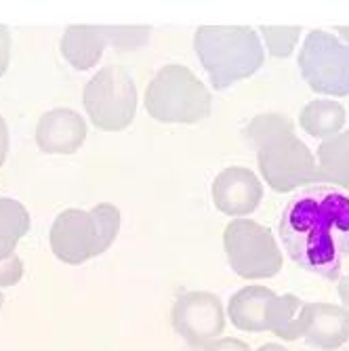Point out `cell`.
<instances>
[{
	"instance_id": "obj_1",
	"label": "cell",
	"mask_w": 349,
	"mask_h": 351,
	"mask_svg": "<svg viewBox=\"0 0 349 351\" xmlns=\"http://www.w3.org/2000/svg\"><path fill=\"white\" fill-rule=\"evenodd\" d=\"M280 240L301 269L335 280L349 259V196L326 185L299 191L282 213Z\"/></svg>"
},
{
	"instance_id": "obj_2",
	"label": "cell",
	"mask_w": 349,
	"mask_h": 351,
	"mask_svg": "<svg viewBox=\"0 0 349 351\" xmlns=\"http://www.w3.org/2000/svg\"><path fill=\"white\" fill-rule=\"evenodd\" d=\"M299 66L313 90L349 95V47L333 34L311 32L303 45Z\"/></svg>"
},
{
	"instance_id": "obj_3",
	"label": "cell",
	"mask_w": 349,
	"mask_h": 351,
	"mask_svg": "<svg viewBox=\"0 0 349 351\" xmlns=\"http://www.w3.org/2000/svg\"><path fill=\"white\" fill-rule=\"evenodd\" d=\"M265 171L269 181L280 189L287 191L293 185L305 183L307 173H311V160L305 147L297 141L280 145L272 158L265 160Z\"/></svg>"
},
{
	"instance_id": "obj_4",
	"label": "cell",
	"mask_w": 349,
	"mask_h": 351,
	"mask_svg": "<svg viewBox=\"0 0 349 351\" xmlns=\"http://www.w3.org/2000/svg\"><path fill=\"white\" fill-rule=\"evenodd\" d=\"M343 120V112L337 104H311L303 114V126L313 135H326L335 131Z\"/></svg>"
},
{
	"instance_id": "obj_5",
	"label": "cell",
	"mask_w": 349,
	"mask_h": 351,
	"mask_svg": "<svg viewBox=\"0 0 349 351\" xmlns=\"http://www.w3.org/2000/svg\"><path fill=\"white\" fill-rule=\"evenodd\" d=\"M265 34L269 36V45H272L274 53L284 57L291 51V47L295 45L299 29L297 27L295 29H265Z\"/></svg>"
},
{
	"instance_id": "obj_6",
	"label": "cell",
	"mask_w": 349,
	"mask_h": 351,
	"mask_svg": "<svg viewBox=\"0 0 349 351\" xmlns=\"http://www.w3.org/2000/svg\"><path fill=\"white\" fill-rule=\"evenodd\" d=\"M343 34H345V36L349 38V29H343Z\"/></svg>"
}]
</instances>
